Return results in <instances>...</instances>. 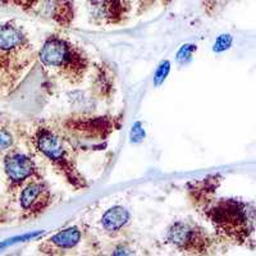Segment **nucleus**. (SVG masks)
I'll return each mask as SVG.
<instances>
[{"instance_id":"f257e3e1","label":"nucleus","mask_w":256,"mask_h":256,"mask_svg":"<svg viewBox=\"0 0 256 256\" xmlns=\"http://www.w3.org/2000/svg\"><path fill=\"white\" fill-rule=\"evenodd\" d=\"M38 59L28 35L13 20L0 22V98L10 95Z\"/></svg>"},{"instance_id":"f03ea898","label":"nucleus","mask_w":256,"mask_h":256,"mask_svg":"<svg viewBox=\"0 0 256 256\" xmlns=\"http://www.w3.org/2000/svg\"><path fill=\"white\" fill-rule=\"evenodd\" d=\"M218 236L237 244L255 248V209L236 198L204 201L200 205Z\"/></svg>"},{"instance_id":"7ed1b4c3","label":"nucleus","mask_w":256,"mask_h":256,"mask_svg":"<svg viewBox=\"0 0 256 256\" xmlns=\"http://www.w3.org/2000/svg\"><path fill=\"white\" fill-rule=\"evenodd\" d=\"M38 58L45 68L70 84H80L90 68L88 54L60 35H50L45 40Z\"/></svg>"},{"instance_id":"20e7f679","label":"nucleus","mask_w":256,"mask_h":256,"mask_svg":"<svg viewBox=\"0 0 256 256\" xmlns=\"http://www.w3.org/2000/svg\"><path fill=\"white\" fill-rule=\"evenodd\" d=\"M31 141L36 150L49 160L52 166L59 170L74 188L82 190L88 187L86 180L77 169L74 150L67 137L54 128L40 126L32 134Z\"/></svg>"},{"instance_id":"39448f33","label":"nucleus","mask_w":256,"mask_h":256,"mask_svg":"<svg viewBox=\"0 0 256 256\" xmlns=\"http://www.w3.org/2000/svg\"><path fill=\"white\" fill-rule=\"evenodd\" d=\"M166 242L176 250L190 255L212 254L214 240L198 224L190 220H178L168 228Z\"/></svg>"},{"instance_id":"423d86ee","label":"nucleus","mask_w":256,"mask_h":256,"mask_svg":"<svg viewBox=\"0 0 256 256\" xmlns=\"http://www.w3.org/2000/svg\"><path fill=\"white\" fill-rule=\"evenodd\" d=\"M0 4L46 18L64 27L70 26L74 18L73 0H0Z\"/></svg>"},{"instance_id":"0eeeda50","label":"nucleus","mask_w":256,"mask_h":256,"mask_svg":"<svg viewBox=\"0 0 256 256\" xmlns=\"http://www.w3.org/2000/svg\"><path fill=\"white\" fill-rule=\"evenodd\" d=\"M4 170L9 180V191L12 192L20 191L30 180H41L35 160L18 150H12L6 155Z\"/></svg>"},{"instance_id":"6e6552de","label":"nucleus","mask_w":256,"mask_h":256,"mask_svg":"<svg viewBox=\"0 0 256 256\" xmlns=\"http://www.w3.org/2000/svg\"><path fill=\"white\" fill-rule=\"evenodd\" d=\"M52 201L49 186L41 180H32L20 191V206L22 219L28 220L38 216L50 206Z\"/></svg>"},{"instance_id":"1a4fd4ad","label":"nucleus","mask_w":256,"mask_h":256,"mask_svg":"<svg viewBox=\"0 0 256 256\" xmlns=\"http://www.w3.org/2000/svg\"><path fill=\"white\" fill-rule=\"evenodd\" d=\"M88 10L94 24H120L131 12V0H88Z\"/></svg>"},{"instance_id":"9d476101","label":"nucleus","mask_w":256,"mask_h":256,"mask_svg":"<svg viewBox=\"0 0 256 256\" xmlns=\"http://www.w3.org/2000/svg\"><path fill=\"white\" fill-rule=\"evenodd\" d=\"M113 116H99L88 120H70L66 122V127L70 131L82 134L88 137H106L114 128L118 127Z\"/></svg>"},{"instance_id":"9b49d317","label":"nucleus","mask_w":256,"mask_h":256,"mask_svg":"<svg viewBox=\"0 0 256 256\" xmlns=\"http://www.w3.org/2000/svg\"><path fill=\"white\" fill-rule=\"evenodd\" d=\"M81 230L77 227H70L60 230L41 244L40 252L58 254L62 251L74 248L81 241Z\"/></svg>"},{"instance_id":"f8f14e48","label":"nucleus","mask_w":256,"mask_h":256,"mask_svg":"<svg viewBox=\"0 0 256 256\" xmlns=\"http://www.w3.org/2000/svg\"><path fill=\"white\" fill-rule=\"evenodd\" d=\"M130 220V214L122 206H113L104 212L102 218V226L106 232L116 233L122 230Z\"/></svg>"},{"instance_id":"ddd939ff","label":"nucleus","mask_w":256,"mask_h":256,"mask_svg":"<svg viewBox=\"0 0 256 256\" xmlns=\"http://www.w3.org/2000/svg\"><path fill=\"white\" fill-rule=\"evenodd\" d=\"M169 70H170V63L168 60H164L162 62L159 67H158L156 72H155V76H154V84L155 86H159L164 82V80L168 76Z\"/></svg>"},{"instance_id":"4468645a","label":"nucleus","mask_w":256,"mask_h":256,"mask_svg":"<svg viewBox=\"0 0 256 256\" xmlns=\"http://www.w3.org/2000/svg\"><path fill=\"white\" fill-rule=\"evenodd\" d=\"M13 145V137L10 132L6 131V128H0V152L10 150Z\"/></svg>"},{"instance_id":"2eb2a0df","label":"nucleus","mask_w":256,"mask_h":256,"mask_svg":"<svg viewBox=\"0 0 256 256\" xmlns=\"http://www.w3.org/2000/svg\"><path fill=\"white\" fill-rule=\"evenodd\" d=\"M196 50L195 45H184V46L180 48V50L178 52L177 54V60L180 62V63H184L186 60L191 59L192 54Z\"/></svg>"},{"instance_id":"dca6fc26","label":"nucleus","mask_w":256,"mask_h":256,"mask_svg":"<svg viewBox=\"0 0 256 256\" xmlns=\"http://www.w3.org/2000/svg\"><path fill=\"white\" fill-rule=\"evenodd\" d=\"M230 44H232V38L230 35L219 36L216 45H214V52H222V50L228 49Z\"/></svg>"},{"instance_id":"f3484780","label":"nucleus","mask_w":256,"mask_h":256,"mask_svg":"<svg viewBox=\"0 0 256 256\" xmlns=\"http://www.w3.org/2000/svg\"><path fill=\"white\" fill-rule=\"evenodd\" d=\"M131 134L132 141H134V142H138V141L142 140L144 137H145V131H144V128H141V123H136V124L132 127Z\"/></svg>"}]
</instances>
